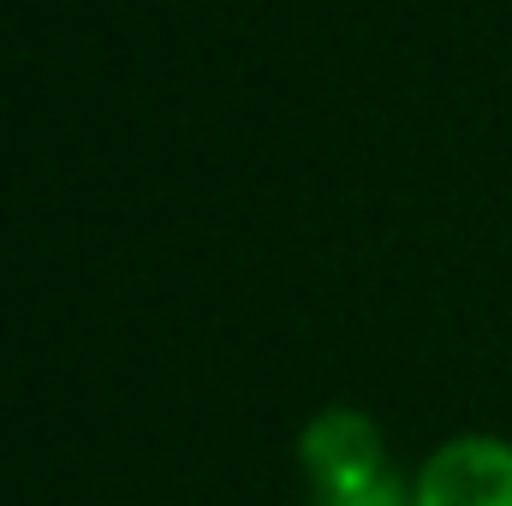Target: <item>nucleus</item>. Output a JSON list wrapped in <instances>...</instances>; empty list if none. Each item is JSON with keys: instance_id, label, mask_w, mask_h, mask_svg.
I'll list each match as a JSON object with an SVG mask.
<instances>
[{"instance_id": "f257e3e1", "label": "nucleus", "mask_w": 512, "mask_h": 506, "mask_svg": "<svg viewBox=\"0 0 512 506\" xmlns=\"http://www.w3.org/2000/svg\"><path fill=\"white\" fill-rule=\"evenodd\" d=\"M298 465L310 477V495H334V489H358L387 471V441L382 423L358 405H328L298 429Z\"/></svg>"}, {"instance_id": "7ed1b4c3", "label": "nucleus", "mask_w": 512, "mask_h": 506, "mask_svg": "<svg viewBox=\"0 0 512 506\" xmlns=\"http://www.w3.org/2000/svg\"><path fill=\"white\" fill-rule=\"evenodd\" d=\"M310 506H417L411 501V483H399L393 471L358 483V489H334V495H310Z\"/></svg>"}, {"instance_id": "f03ea898", "label": "nucleus", "mask_w": 512, "mask_h": 506, "mask_svg": "<svg viewBox=\"0 0 512 506\" xmlns=\"http://www.w3.org/2000/svg\"><path fill=\"white\" fill-rule=\"evenodd\" d=\"M417 506H512V441L501 435H453L441 441L417 477Z\"/></svg>"}]
</instances>
